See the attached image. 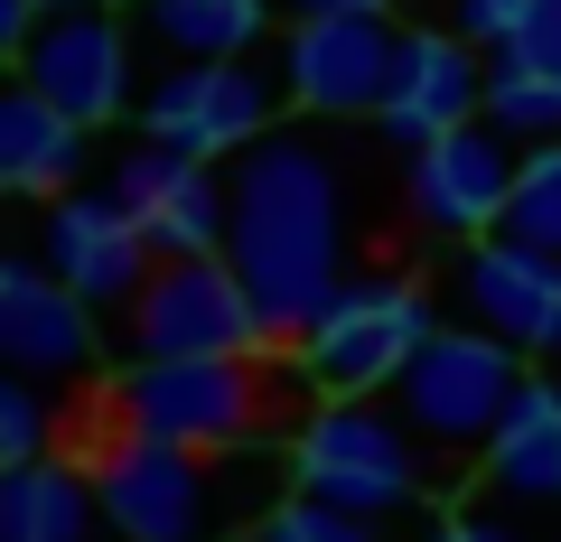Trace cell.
I'll return each mask as SVG.
<instances>
[{
	"instance_id": "1",
	"label": "cell",
	"mask_w": 561,
	"mask_h": 542,
	"mask_svg": "<svg viewBox=\"0 0 561 542\" xmlns=\"http://www.w3.org/2000/svg\"><path fill=\"white\" fill-rule=\"evenodd\" d=\"M66 459L94 468L113 542H253L272 523V505L300 496L290 449H272V440L262 449H179L160 430H131L103 383H94L84 430L66 422Z\"/></svg>"
},
{
	"instance_id": "2",
	"label": "cell",
	"mask_w": 561,
	"mask_h": 542,
	"mask_svg": "<svg viewBox=\"0 0 561 542\" xmlns=\"http://www.w3.org/2000/svg\"><path fill=\"white\" fill-rule=\"evenodd\" d=\"M225 187H234V224H225V262L243 272V290L262 300L280 346H300L309 327L337 309V290L356 281L346 272V178L337 150L319 131H262L253 150L225 160Z\"/></svg>"
},
{
	"instance_id": "3",
	"label": "cell",
	"mask_w": 561,
	"mask_h": 542,
	"mask_svg": "<svg viewBox=\"0 0 561 542\" xmlns=\"http://www.w3.org/2000/svg\"><path fill=\"white\" fill-rule=\"evenodd\" d=\"M103 393L131 430H160L179 449H290L300 422L328 402L309 365H280V346L272 356H140L131 374H103Z\"/></svg>"
},
{
	"instance_id": "4",
	"label": "cell",
	"mask_w": 561,
	"mask_h": 542,
	"mask_svg": "<svg viewBox=\"0 0 561 542\" xmlns=\"http://www.w3.org/2000/svg\"><path fill=\"white\" fill-rule=\"evenodd\" d=\"M290 477L300 496H328L346 515H421L431 505V449L421 430L393 412V393H346V402H319L290 440Z\"/></svg>"
},
{
	"instance_id": "5",
	"label": "cell",
	"mask_w": 561,
	"mask_h": 542,
	"mask_svg": "<svg viewBox=\"0 0 561 542\" xmlns=\"http://www.w3.org/2000/svg\"><path fill=\"white\" fill-rule=\"evenodd\" d=\"M524 383L534 374H524L515 346H496L486 327H440V337L412 356V374L393 383V412L421 430V449H431L440 468H459V459L478 468Z\"/></svg>"
},
{
	"instance_id": "6",
	"label": "cell",
	"mask_w": 561,
	"mask_h": 542,
	"mask_svg": "<svg viewBox=\"0 0 561 542\" xmlns=\"http://www.w3.org/2000/svg\"><path fill=\"white\" fill-rule=\"evenodd\" d=\"M431 337H440V319H431V290H421L412 272H356V281L337 290V309L300 337V365H309V383H319L328 402L393 393Z\"/></svg>"
},
{
	"instance_id": "7",
	"label": "cell",
	"mask_w": 561,
	"mask_h": 542,
	"mask_svg": "<svg viewBox=\"0 0 561 542\" xmlns=\"http://www.w3.org/2000/svg\"><path fill=\"white\" fill-rule=\"evenodd\" d=\"M280 66H253V57H206V66H169L150 94L131 103V131L160 150H187V160H234L253 150L262 131H280Z\"/></svg>"
},
{
	"instance_id": "8",
	"label": "cell",
	"mask_w": 561,
	"mask_h": 542,
	"mask_svg": "<svg viewBox=\"0 0 561 542\" xmlns=\"http://www.w3.org/2000/svg\"><path fill=\"white\" fill-rule=\"evenodd\" d=\"M122 327H131V356H272L280 346L225 253H169L122 309Z\"/></svg>"
},
{
	"instance_id": "9",
	"label": "cell",
	"mask_w": 561,
	"mask_h": 542,
	"mask_svg": "<svg viewBox=\"0 0 561 542\" xmlns=\"http://www.w3.org/2000/svg\"><path fill=\"white\" fill-rule=\"evenodd\" d=\"M10 66H20L28 94L76 113L84 131H103V122H122L140 103L131 94V28H122L113 0H57V10H38V28L10 47Z\"/></svg>"
},
{
	"instance_id": "10",
	"label": "cell",
	"mask_w": 561,
	"mask_h": 542,
	"mask_svg": "<svg viewBox=\"0 0 561 542\" xmlns=\"http://www.w3.org/2000/svg\"><path fill=\"white\" fill-rule=\"evenodd\" d=\"M402 47H412V28H393V10L290 20V38H280V84H290V103H300V113L356 122V113H383V103H393Z\"/></svg>"
},
{
	"instance_id": "11",
	"label": "cell",
	"mask_w": 561,
	"mask_h": 542,
	"mask_svg": "<svg viewBox=\"0 0 561 542\" xmlns=\"http://www.w3.org/2000/svg\"><path fill=\"white\" fill-rule=\"evenodd\" d=\"M38 262L76 290V300L131 309L140 281L160 272V243L140 234V216L113 197V187H103V197H94V187H66V197L38 206Z\"/></svg>"
},
{
	"instance_id": "12",
	"label": "cell",
	"mask_w": 561,
	"mask_h": 542,
	"mask_svg": "<svg viewBox=\"0 0 561 542\" xmlns=\"http://www.w3.org/2000/svg\"><path fill=\"white\" fill-rule=\"evenodd\" d=\"M515 169L524 150L505 141L496 122H459V131H440L431 150H412V216L431 224V234L449 243H478L505 224V197H515Z\"/></svg>"
},
{
	"instance_id": "13",
	"label": "cell",
	"mask_w": 561,
	"mask_h": 542,
	"mask_svg": "<svg viewBox=\"0 0 561 542\" xmlns=\"http://www.w3.org/2000/svg\"><path fill=\"white\" fill-rule=\"evenodd\" d=\"M459 319L486 327L496 346H515V356L552 365L561 356V262L515 234H478L459 262Z\"/></svg>"
},
{
	"instance_id": "14",
	"label": "cell",
	"mask_w": 561,
	"mask_h": 542,
	"mask_svg": "<svg viewBox=\"0 0 561 542\" xmlns=\"http://www.w3.org/2000/svg\"><path fill=\"white\" fill-rule=\"evenodd\" d=\"M113 197L140 216V234L169 253H225V224H234V187H225L216 160H187V150L140 141L113 160Z\"/></svg>"
},
{
	"instance_id": "15",
	"label": "cell",
	"mask_w": 561,
	"mask_h": 542,
	"mask_svg": "<svg viewBox=\"0 0 561 542\" xmlns=\"http://www.w3.org/2000/svg\"><path fill=\"white\" fill-rule=\"evenodd\" d=\"M486 76H496V57L486 47H468L459 28H412V47H402V84L393 103H383V141L393 150H431L440 131H459V122L486 113Z\"/></svg>"
},
{
	"instance_id": "16",
	"label": "cell",
	"mask_w": 561,
	"mask_h": 542,
	"mask_svg": "<svg viewBox=\"0 0 561 542\" xmlns=\"http://www.w3.org/2000/svg\"><path fill=\"white\" fill-rule=\"evenodd\" d=\"M0 356L28 383H84L94 374V300H76L47 262H10L0 272Z\"/></svg>"
},
{
	"instance_id": "17",
	"label": "cell",
	"mask_w": 561,
	"mask_h": 542,
	"mask_svg": "<svg viewBox=\"0 0 561 542\" xmlns=\"http://www.w3.org/2000/svg\"><path fill=\"white\" fill-rule=\"evenodd\" d=\"M84 160H94V131H84L76 113H57L47 94H28V84H10L0 94V178L20 187V197H66V187H84Z\"/></svg>"
},
{
	"instance_id": "18",
	"label": "cell",
	"mask_w": 561,
	"mask_h": 542,
	"mask_svg": "<svg viewBox=\"0 0 561 542\" xmlns=\"http://www.w3.org/2000/svg\"><path fill=\"white\" fill-rule=\"evenodd\" d=\"M478 486L561 515V393H552V374H534L515 393V412L496 422V440H486V459H478Z\"/></svg>"
},
{
	"instance_id": "19",
	"label": "cell",
	"mask_w": 561,
	"mask_h": 542,
	"mask_svg": "<svg viewBox=\"0 0 561 542\" xmlns=\"http://www.w3.org/2000/svg\"><path fill=\"white\" fill-rule=\"evenodd\" d=\"M103 523V486L76 459H28L0 468V542H94Z\"/></svg>"
},
{
	"instance_id": "20",
	"label": "cell",
	"mask_w": 561,
	"mask_h": 542,
	"mask_svg": "<svg viewBox=\"0 0 561 542\" xmlns=\"http://www.w3.org/2000/svg\"><path fill=\"white\" fill-rule=\"evenodd\" d=\"M280 0H140V38L169 66H206V57H253L262 20Z\"/></svg>"
},
{
	"instance_id": "21",
	"label": "cell",
	"mask_w": 561,
	"mask_h": 542,
	"mask_svg": "<svg viewBox=\"0 0 561 542\" xmlns=\"http://www.w3.org/2000/svg\"><path fill=\"white\" fill-rule=\"evenodd\" d=\"M478 122H496L515 150H552V141H561V76H534V66H505V57H496Z\"/></svg>"
},
{
	"instance_id": "22",
	"label": "cell",
	"mask_w": 561,
	"mask_h": 542,
	"mask_svg": "<svg viewBox=\"0 0 561 542\" xmlns=\"http://www.w3.org/2000/svg\"><path fill=\"white\" fill-rule=\"evenodd\" d=\"M421 542H561V515H542V505H515V496H496V486L468 477V496L449 505V515L431 523Z\"/></svg>"
},
{
	"instance_id": "23",
	"label": "cell",
	"mask_w": 561,
	"mask_h": 542,
	"mask_svg": "<svg viewBox=\"0 0 561 542\" xmlns=\"http://www.w3.org/2000/svg\"><path fill=\"white\" fill-rule=\"evenodd\" d=\"M496 234H515V243H534V253L561 262V141H552V150H524L515 197H505V224H496Z\"/></svg>"
},
{
	"instance_id": "24",
	"label": "cell",
	"mask_w": 561,
	"mask_h": 542,
	"mask_svg": "<svg viewBox=\"0 0 561 542\" xmlns=\"http://www.w3.org/2000/svg\"><path fill=\"white\" fill-rule=\"evenodd\" d=\"M253 542H402V523L346 515V505H328V496H290V505H272V523H262Z\"/></svg>"
},
{
	"instance_id": "25",
	"label": "cell",
	"mask_w": 561,
	"mask_h": 542,
	"mask_svg": "<svg viewBox=\"0 0 561 542\" xmlns=\"http://www.w3.org/2000/svg\"><path fill=\"white\" fill-rule=\"evenodd\" d=\"M28 459H47V402H38V383H0V468H28Z\"/></svg>"
},
{
	"instance_id": "26",
	"label": "cell",
	"mask_w": 561,
	"mask_h": 542,
	"mask_svg": "<svg viewBox=\"0 0 561 542\" xmlns=\"http://www.w3.org/2000/svg\"><path fill=\"white\" fill-rule=\"evenodd\" d=\"M524 20H534V0H449V28H459L468 47H515L524 38Z\"/></svg>"
},
{
	"instance_id": "27",
	"label": "cell",
	"mask_w": 561,
	"mask_h": 542,
	"mask_svg": "<svg viewBox=\"0 0 561 542\" xmlns=\"http://www.w3.org/2000/svg\"><path fill=\"white\" fill-rule=\"evenodd\" d=\"M290 20H346V10H393V0H280Z\"/></svg>"
},
{
	"instance_id": "28",
	"label": "cell",
	"mask_w": 561,
	"mask_h": 542,
	"mask_svg": "<svg viewBox=\"0 0 561 542\" xmlns=\"http://www.w3.org/2000/svg\"><path fill=\"white\" fill-rule=\"evenodd\" d=\"M552 393H561V356H552Z\"/></svg>"
},
{
	"instance_id": "29",
	"label": "cell",
	"mask_w": 561,
	"mask_h": 542,
	"mask_svg": "<svg viewBox=\"0 0 561 542\" xmlns=\"http://www.w3.org/2000/svg\"><path fill=\"white\" fill-rule=\"evenodd\" d=\"M113 10H140V0H113Z\"/></svg>"
},
{
	"instance_id": "30",
	"label": "cell",
	"mask_w": 561,
	"mask_h": 542,
	"mask_svg": "<svg viewBox=\"0 0 561 542\" xmlns=\"http://www.w3.org/2000/svg\"><path fill=\"white\" fill-rule=\"evenodd\" d=\"M47 10H57V0H47Z\"/></svg>"
}]
</instances>
